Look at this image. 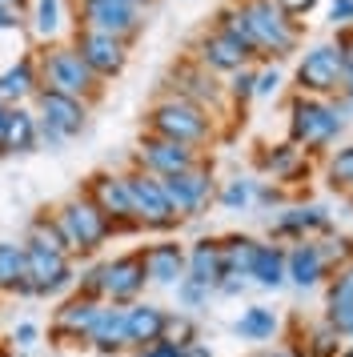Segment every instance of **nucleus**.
Returning a JSON list of instances; mask_svg holds the SVG:
<instances>
[{
    "label": "nucleus",
    "mask_w": 353,
    "mask_h": 357,
    "mask_svg": "<svg viewBox=\"0 0 353 357\" xmlns=\"http://www.w3.org/2000/svg\"><path fill=\"white\" fill-rule=\"evenodd\" d=\"M52 217H57V225H61L73 257H93V253H100V245H109V237H117L112 233V221L84 193L61 201Z\"/></svg>",
    "instance_id": "1"
},
{
    "label": "nucleus",
    "mask_w": 353,
    "mask_h": 357,
    "mask_svg": "<svg viewBox=\"0 0 353 357\" xmlns=\"http://www.w3.org/2000/svg\"><path fill=\"white\" fill-rule=\"evenodd\" d=\"M36 77H40V89H52V93H64V97L77 100H89L100 93V77L80 61V52L73 45H52V49L40 52Z\"/></svg>",
    "instance_id": "2"
},
{
    "label": "nucleus",
    "mask_w": 353,
    "mask_h": 357,
    "mask_svg": "<svg viewBox=\"0 0 353 357\" xmlns=\"http://www.w3.org/2000/svg\"><path fill=\"white\" fill-rule=\"evenodd\" d=\"M149 132L181 141V145L201 149L205 141H213V121L201 105H193L185 97H165L149 109Z\"/></svg>",
    "instance_id": "3"
},
{
    "label": "nucleus",
    "mask_w": 353,
    "mask_h": 357,
    "mask_svg": "<svg viewBox=\"0 0 353 357\" xmlns=\"http://www.w3.org/2000/svg\"><path fill=\"white\" fill-rule=\"evenodd\" d=\"M237 8L245 17L257 56H289L297 49V33L289 29V17L273 0H237Z\"/></svg>",
    "instance_id": "4"
},
{
    "label": "nucleus",
    "mask_w": 353,
    "mask_h": 357,
    "mask_svg": "<svg viewBox=\"0 0 353 357\" xmlns=\"http://www.w3.org/2000/svg\"><path fill=\"white\" fill-rule=\"evenodd\" d=\"M36 125L45 145H64L68 137L84 132L89 125V105L77 97H64L52 89H36Z\"/></svg>",
    "instance_id": "5"
},
{
    "label": "nucleus",
    "mask_w": 353,
    "mask_h": 357,
    "mask_svg": "<svg viewBox=\"0 0 353 357\" xmlns=\"http://www.w3.org/2000/svg\"><path fill=\"white\" fill-rule=\"evenodd\" d=\"M125 185H128L133 213H137V225L141 229H149V233H173L181 225V217L173 213L169 197H165L160 177L144 173V169H133V173H125Z\"/></svg>",
    "instance_id": "6"
},
{
    "label": "nucleus",
    "mask_w": 353,
    "mask_h": 357,
    "mask_svg": "<svg viewBox=\"0 0 353 357\" xmlns=\"http://www.w3.org/2000/svg\"><path fill=\"white\" fill-rule=\"evenodd\" d=\"M160 185H165V197H169V205H173V213L181 221L201 217V213L217 201V181H213L205 161H197L193 169H185V173L160 177Z\"/></svg>",
    "instance_id": "7"
},
{
    "label": "nucleus",
    "mask_w": 353,
    "mask_h": 357,
    "mask_svg": "<svg viewBox=\"0 0 353 357\" xmlns=\"http://www.w3.org/2000/svg\"><path fill=\"white\" fill-rule=\"evenodd\" d=\"M73 285H77L73 257L24 245V297H57V293L73 289Z\"/></svg>",
    "instance_id": "8"
},
{
    "label": "nucleus",
    "mask_w": 353,
    "mask_h": 357,
    "mask_svg": "<svg viewBox=\"0 0 353 357\" xmlns=\"http://www.w3.org/2000/svg\"><path fill=\"white\" fill-rule=\"evenodd\" d=\"M144 285H149V273H144L141 249H128L121 257L100 261V301H109V305H133V301H141Z\"/></svg>",
    "instance_id": "9"
},
{
    "label": "nucleus",
    "mask_w": 353,
    "mask_h": 357,
    "mask_svg": "<svg viewBox=\"0 0 353 357\" xmlns=\"http://www.w3.org/2000/svg\"><path fill=\"white\" fill-rule=\"evenodd\" d=\"M337 132H341V116L337 109L329 105H321L313 97H297L293 100V121H289V137H293V145L297 149H325L333 141Z\"/></svg>",
    "instance_id": "10"
},
{
    "label": "nucleus",
    "mask_w": 353,
    "mask_h": 357,
    "mask_svg": "<svg viewBox=\"0 0 353 357\" xmlns=\"http://www.w3.org/2000/svg\"><path fill=\"white\" fill-rule=\"evenodd\" d=\"M100 305L105 301L84 297V293H73L68 301H61V309L52 313V325H48L52 345H61V349H89V329H93Z\"/></svg>",
    "instance_id": "11"
},
{
    "label": "nucleus",
    "mask_w": 353,
    "mask_h": 357,
    "mask_svg": "<svg viewBox=\"0 0 353 357\" xmlns=\"http://www.w3.org/2000/svg\"><path fill=\"white\" fill-rule=\"evenodd\" d=\"M84 197L112 221V233H137V213H133V197H128L125 173H96L84 185Z\"/></svg>",
    "instance_id": "12"
},
{
    "label": "nucleus",
    "mask_w": 353,
    "mask_h": 357,
    "mask_svg": "<svg viewBox=\"0 0 353 357\" xmlns=\"http://www.w3.org/2000/svg\"><path fill=\"white\" fill-rule=\"evenodd\" d=\"M80 29H96L117 40H133L141 33V8L137 4H121V0H77Z\"/></svg>",
    "instance_id": "13"
},
{
    "label": "nucleus",
    "mask_w": 353,
    "mask_h": 357,
    "mask_svg": "<svg viewBox=\"0 0 353 357\" xmlns=\"http://www.w3.org/2000/svg\"><path fill=\"white\" fill-rule=\"evenodd\" d=\"M345 84V56L333 45H317L301 56L297 65V89L301 93H313V97H325V93H337Z\"/></svg>",
    "instance_id": "14"
},
{
    "label": "nucleus",
    "mask_w": 353,
    "mask_h": 357,
    "mask_svg": "<svg viewBox=\"0 0 353 357\" xmlns=\"http://www.w3.org/2000/svg\"><path fill=\"white\" fill-rule=\"evenodd\" d=\"M201 161L193 145H181V141H169V137H157V132H144L141 145H137V169L153 173V177H173V173H185Z\"/></svg>",
    "instance_id": "15"
},
{
    "label": "nucleus",
    "mask_w": 353,
    "mask_h": 357,
    "mask_svg": "<svg viewBox=\"0 0 353 357\" xmlns=\"http://www.w3.org/2000/svg\"><path fill=\"white\" fill-rule=\"evenodd\" d=\"M73 49L80 52V61L93 68L100 81L121 77L125 65H128V45L125 40H117V36H109V33H96V29H77Z\"/></svg>",
    "instance_id": "16"
},
{
    "label": "nucleus",
    "mask_w": 353,
    "mask_h": 357,
    "mask_svg": "<svg viewBox=\"0 0 353 357\" xmlns=\"http://www.w3.org/2000/svg\"><path fill=\"white\" fill-rule=\"evenodd\" d=\"M144 257V273H149V285H160V289H173L176 281L185 277V245L165 237V241H153L141 249Z\"/></svg>",
    "instance_id": "17"
},
{
    "label": "nucleus",
    "mask_w": 353,
    "mask_h": 357,
    "mask_svg": "<svg viewBox=\"0 0 353 357\" xmlns=\"http://www.w3.org/2000/svg\"><path fill=\"white\" fill-rule=\"evenodd\" d=\"M329 273V257H325V245L293 241V249H285V281H293L297 289H313L321 285V277Z\"/></svg>",
    "instance_id": "18"
},
{
    "label": "nucleus",
    "mask_w": 353,
    "mask_h": 357,
    "mask_svg": "<svg viewBox=\"0 0 353 357\" xmlns=\"http://www.w3.org/2000/svg\"><path fill=\"white\" fill-rule=\"evenodd\" d=\"M89 349L96 357H117L128 349V333H125V305H100L93 329H89Z\"/></svg>",
    "instance_id": "19"
},
{
    "label": "nucleus",
    "mask_w": 353,
    "mask_h": 357,
    "mask_svg": "<svg viewBox=\"0 0 353 357\" xmlns=\"http://www.w3.org/2000/svg\"><path fill=\"white\" fill-rule=\"evenodd\" d=\"M165 321H169V309L157 301H133L125 305V333H128V349H141L153 341L165 337Z\"/></svg>",
    "instance_id": "20"
},
{
    "label": "nucleus",
    "mask_w": 353,
    "mask_h": 357,
    "mask_svg": "<svg viewBox=\"0 0 353 357\" xmlns=\"http://www.w3.org/2000/svg\"><path fill=\"white\" fill-rule=\"evenodd\" d=\"M169 84H173V97H185L193 105H213L217 100V81L201 61H181V65L169 73Z\"/></svg>",
    "instance_id": "21"
},
{
    "label": "nucleus",
    "mask_w": 353,
    "mask_h": 357,
    "mask_svg": "<svg viewBox=\"0 0 353 357\" xmlns=\"http://www.w3.org/2000/svg\"><path fill=\"white\" fill-rule=\"evenodd\" d=\"M185 277H193V281H201L217 293V281L225 277V257L217 237H201L185 249Z\"/></svg>",
    "instance_id": "22"
},
{
    "label": "nucleus",
    "mask_w": 353,
    "mask_h": 357,
    "mask_svg": "<svg viewBox=\"0 0 353 357\" xmlns=\"http://www.w3.org/2000/svg\"><path fill=\"white\" fill-rule=\"evenodd\" d=\"M197 61L213 73H237V68H245V61H249V52L241 49L237 40H229L225 33H205L201 40H197Z\"/></svg>",
    "instance_id": "23"
},
{
    "label": "nucleus",
    "mask_w": 353,
    "mask_h": 357,
    "mask_svg": "<svg viewBox=\"0 0 353 357\" xmlns=\"http://www.w3.org/2000/svg\"><path fill=\"white\" fill-rule=\"evenodd\" d=\"M40 145V125H36V116L29 109H8L4 116V129H0V153L4 157H20V153H32V149Z\"/></svg>",
    "instance_id": "24"
},
{
    "label": "nucleus",
    "mask_w": 353,
    "mask_h": 357,
    "mask_svg": "<svg viewBox=\"0 0 353 357\" xmlns=\"http://www.w3.org/2000/svg\"><path fill=\"white\" fill-rule=\"evenodd\" d=\"M309 233H329V213L309 205V209H285L273 221V241H305Z\"/></svg>",
    "instance_id": "25"
},
{
    "label": "nucleus",
    "mask_w": 353,
    "mask_h": 357,
    "mask_svg": "<svg viewBox=\"0 0 353 357\" xmlns=\"http://www.w3.org/2000/svg\"><path fill=\"white\" fill-rule=\"evenodd\" d=\"M325 321L333 325L337 333H350L353 325V261H345L337 269L333 285H329V297H325Z\"/></svg>",
    "instance_id": "26"
},
{
    "label": "nucleus",
    "mask_w": 353,
    "mask_h": 357,
    "mask_svg": "<svg viewBox=\"0 0 353 357\" xmlns=\"http://www.w3.org/2000/svg\"><path fill=\"white\" fill-rule=\"evenodd\" d=\"M36 89H40V77H36V61L32 56H20L8 73H0V105H8V109L36 97Z\"/></svg>",
    "instance_id": "27"
},
{
    "label": "nucleus",
    "mask_w": 353,
    "mask_h": 357,
    "mask_svg": "<svg viewBox=\"0 0 353 357\" xmlns=\"http://www.w3.org/2000/svg\"><path fill=\"white\" fill-rule=\"evenodd\" d=\"M249 277H253L261 289H281V285H285V249H281L277 241H269V245L261 241Z\"/></svg>",
    "instance_id": "28"
},
{
    "label": "nucleus",
    "mask_w": 353,
    "mask_h": 357,
    "mask_svg": "<svg viewBox=\"0 0 353 357\" xmlns=\"http://www.w3.org/2000/svg\"><path fill=\"white\" fill-rule=\"evenodd\" d=\"M24 245L29 249H48V253H61V257H73V249L64 241L61 225H57V217L52 213H36L29 221V233H24ZM77 261V257H73Z\"/></svg>",
    "instance_id": "29"
},
{
    "label": "nucleus",
    "mask_w": 353,
    "mask_h": 357,
    "mask_svg": "<svg viewBox=\"0 0 353 357\" xmlns=\"http://www.w3.org/2000/svg\"><path fill=\"white\" fill-rule=\"evenodd\" d=\"M217 241H221L225 273L249 277V269H253V257H257V249H261V241H257V237H249V233H229V237H217Z\"/></svg>",
    "instance_id": "30"
},
{
    "label": "nucleus",
    "mask_w": 353,
    "mask_h": 357,
    "mask_svg": "<svg viewBox=\"0 0 353 357\" xmlns=\"http://www.w3.org/2000/svg\"><path fill=\"white\" fill-rule=\"evenodd\" d=\"M0 293L24 297V245L0 241Z\"/></svg>",
    "instance_id": "31"
},
{
    "label": "nucleus",
    "mask_w": 353,
    "mask_h": 357,
    "mask_svg": "<svg viewBox=\"0 0 353 357\" xmlns=\"http://www.w3.org/2000/svg\"><path fill=\"white\" fill-rule=\"evenodd\" d=\"M237 337H245V341H269L277 329H281V321H277V313L273 309H265V305H249L245 313L237 317Z\"/></svg>",
    "instance_id": "32"
},
{
    "label": "nucleus",
    "mask_w": 353,
    "mask_h": 357,
    "mask_svg": "<svg viewBox=\"0 0 353 357\" xmlns=\"http://www.w3.org/2000/svg\"><path fill=\"white\" fill-rule=\"evenodd\" d=\"M341 337H345V333H337L329 321H321V325H313V329H309L305 349H309L313 357H337V349H341Z\"/></svg>",
    "instance_id": "33"
},
{
    "label": "nucleus",
    "mask_w": 353,
    "mask_h": 357,
    "mask_svg": "<svg viewBox=\"0 0 353 357\" xmlns=\"http://www.w3.org/2000/svg\"><path fill=\"white\" fill-rule=\"evenodd\" d=\"M253 197H257V181L237 177V181H229L221 193H217V201H221L229 213H241V209H249V205H253Z\"/></svg>",
    "instance_id": "34"
},
{
    "label": "nucleus",
    "mask_w": 353,
    "mask_h": 357,
    "mask_svg": "<svg viewBox=\"0 0 353 357\" xmlns=\"http://www.w3.org/2000/svg\"><path fill=\"white\" fill-rule=\"evenodd\" d=\"M169 345H176V349H185V345H193L197 337V321H193V313H169V321H165V337Z\"/></svg>",
    "instance_id": "35"
},
{
    "label": "nucleus",
    "mask_w": 353,
    "mask_h": 357,
    "mask_svg": "<svg viewBox=\"0 0 353 357\" xmlns=\"http://www.w3.org/2000/svg\"><path fill=\"white\" fill-rule=\"evenodd\" d=\"M257 165L269 169L273 177H293L297 173V145H277L273 153H261Z\"/></svg>",
    "instance_id": "36"
},
{
    "label": "nucleus",
    "mask_w": 353,
    "mask_h": 357,
    "mask_svg": "<svg viewBox=\"0 0 353 357\" xmlns=\"http://www.w3.org/2000/svg\"><path fill=\"white\" fill-rule=\"evenodd\" d=\"M329 185L341 189V193H353V145L337 149L329 157Z\"/></svg>",
    "instance_id": "37"
},
{
    "label": "nucleus",
    "mask_w": 353,
    "mask_h": 357,
    "mask_svg": "<svg viewBox=\"0 0 353 357\" xmlns=\"http://www.w3.org/2000/svg\"><path fill=\"white\" fill-rule=\"evenodd\" d=\"M173 289H176L181 309H201V305H209V297H213V289H209V285H201V281H193V277H181Z\"/></svg>",
    "instance_id": "38"
},
{
    "label": "nucleus",
    "mask_w": 353,
    "mask_h": 357,
    "mask_svg": "<svg viewBox=\"0 0 353 357\" xmlns=\"http://www.w3.org/2000/svg\"><path fill=\"white\" fill-rule=\"evenodd\" d=\"M36 33L40 36H52L61 29V0H36Z\"/></svg>",
    "instance_id": "39"
},
{
    "label": "nucleus",
    "mask_w": 353,
    "mask_h": 357,
    "mask_svg": "<svg viewBox=\"0 0 353 357\" xmlns=\"http://www.w3.org/2000/svg\"><path fill=\"white\" fill-rule=\"evenodd\" d=\"M253 93H257V73H249V68H237V77H233V97L245 105Z\"/></svg>",
    "instance_id": "40"
},
{
    "label": "nucleus",
    "mask_w": 353,
    "mask_h": 357,
    "mask_svg": "<svg viewBox=\"0 0 353 357\" xmlns=\"http://www.w3.org/2000/svg\"><path fill=\"white\" fill-rule=\"evenodd\" d=\"M36 337H40V325H36V321H20L13 329V345H16V349H32Z\"/></svg>",
    "instance_id": "41"
},
{
    "label": "nucleus",
    "mask_w": 353,
    "mask_h": 357,
    "mask_svg": "<svg viewBox=\"0 0 353 357\" xmlns=\"http://www.w3.org/2000/svg\"><path fill=\"white\" fill-rule=\"evenodd\" d=\"M317 4H321V0H277V8H281L285 17H309Z\"/></svg>",
    "instance_id": "42"
},
{
    "label": "nucleus",
    "mask_w": 353,
    "mask_h": 357,
    "mask_svg": "<svg viewBox=\"0 0 353 357\" xmlns=\"http://www.w3.org/2000/svg\"><path fill=\"white\" fill-rule=\"evenodd\" d=\"M133 357H181V349H176V345H169V341H153V345L133 349Z\"/></svg>",
    "instance_id": "43"
},
{
    "label": "nucleus",
    "mask_w": 353,
    "mask_h": 357,
    "mask_svg": "<svg viewBox=\"0 0 353 357\" xmlns=\"http://www.w3.org/2000/svg\"><path fill=\"white\" fill-rule=\"evenodd\" d=\"M329 20L333 24H353V0H333L329 4Z\"/></svg>",
    "instance_id": "44"
},
{
    "label": "nucleus",
    "mask_w": 353,
    "mask_h": 357,
    "mask_svg": "<svg viewBox=\"0 0 353 357\" xmlns=\"http://www.w3.org/2000/svg\"><path fill=\"white\" fill-rule=\"evenodd\" d=\"M217 293H225V297H237V293H245V277H241V273H225L221 281H217Z\"/></svg>",
    "instance_id": "45"
},
{
    "label": "nucleus",
    "mask_w": 353,
    "mask_h": 357,
    "mask_svg": "<svg viewBox=\"0 0 353 357\" xmlns=\"http://www.w3.org/2000/svg\"><path fill=\"white\" fill-rule=\"evenodd\" d=\"M277 84H281L277 73H261V77H257V93L253 97H269V93H277Z\"/></svg>",
    "instance_id": "46"
},
{
    "label": "nucleus",
    "mask_w": 353,
    "mask_h": 357,
    "mask_svg": "<svg viewBox=\"0 0 353 357\" xmlns=\"http://www.w3.org/2000/svg\"><path fill=\"white\" fill-rule=\"evenodd\" d=\"M181 357H213V349H209L205 341H193V345H185V349H181Z\"/></svg>",
    "instance_id": "47"
},
{
    "label": "nucleus",
    "mask_w": 353,
    "mask_h": 357,
    "mask_svg": "<svg viewBox=\"0 0 353 357\" xmlns=\"http://www.w3.org/2000/svg\"><path fill=\"white\" fill-rule=\"evenodd\" d=\"M20 13H13V8H4V4H0V29H16V24H20Z\"/></svg>",
    "instance_id": "48"
},
{
    "label": "nucleus",
    "mask_w": 353,
    "mask_h": 357,
    "mask_svg": "<svg viewBox=\"0 0 353 357\" xmlns=\"http://www.w3.org/2000/svg\"><path fill=\"white\" fill-rule=\"evenodd\" d=\"M341 56H345V77H353V45L350 49H341Z\"/></svg>",
    "instance_id": "49"
},
{
    "label": "nucleus",
    "mask_w": 353,
    "mask_h": 357,
    "mask_svg": "<svg viewBox=\"0 0 353 357\" xmlns=\"http://www.w3.org/2000/svg\"><path fill=\"white\" fill-rule=\"evenodd\" d=\"M257 357H293V349H261Z\"/></svg>",
    "instance_id": "50"
},
{
    "label": "nucleus",
    "mask_w": 353,
    "mask_h": 357,
    "mask_svg": "<svg viewBox=\"0 0 353 357\" xmlns=\"http://www.w3.org/2000/svg\"><path fill=\"white\" fill-rule=\"evenodd\" d=\"M0 4H4V8H13V13H20V8H24L29 0H0Z\"/></svg>",
    "instance_id": "51"
},
{
    "label": "nucleus",
    "mask_w": 353,
    "mask_h": 357,
    "mask_svg": "<svg viewBox=\"0 0 353 357\" xmlns=\"http://www.w3.org/2000/svg\"><path fill=\"white\" fill-rule=\"evenodd\" d=\"M4 116H8V105H0V129H4Z\"/></svg>",
    "instance_id": "52"
},
{
    "label": "nucleus",
    "mask_w": 353,
    "mask_h": 357,
    "mask_svg": "<svg viewBox=\"0 0 353 357\" xmlns=\"http://www.w3.org/2000/svg\"><path fill=\"white\" fill-rule=\"evenodd\" d=\"M345 93H350V100H353V77H345Z\"/></svg>",
    "instance_id": "53"
},
{
    "label": "nucleus",
    "mask_w": 353,
    "mask_h": 357,
    "mask_svg": "<svg viewBox=\"0 0 353 357\" xmlns=\"http://www.w3.org/2000/svg\"><path fill=\"white\" fill-rule=\"evenodd\" d=\"M0 357H13V345H0Z\"/></svg>",
    "instance_id": "54"
},
{
    "label": "nucleus",
    "mask_w": 353,
    "mask_h": 357,
    "mask_svg": "<svg viewBox=\"0 0 353 357\" xmlns=\"http://www.w3.org/2000/svg\"><path fill=\"white\" fill-rule=\"evenodd\" d=\"M121 4H137V8H141V0H121Z\"/></svg>",
    "instance_id": "55"
},
{
    "label": "nucleus",
    "mask_w": 353,
    "mask_h": 357,
    "mask_svg": "<svg viewBox=\"0 0 353 357\" xmlns=\"http://www.w3.org/2000/svg\"><path fill=\"white\" fill-rule=\"evenodd\" d=\"M341 357H353V349H350V354H341Z\"/></svg>",
    "instance_id": "56"
},
{
    "label": "nucleus",
    "mask_w": 353,
    "mask_h": 357,
    "mask_svg": "<svg viewBox=\"0 0 353 357\" xmlns=\"http://www.w3.org/2000/svg\"><path fill=\"white\" fill-rule=\"evenodd\" d=\"M0 297H4V293H0Z\"/></svg>",
    "instance_id": "57"
}]
</instances>
